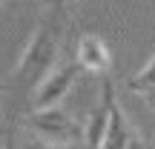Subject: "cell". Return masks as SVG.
Segmentation results:
<instances>
[{
	"label": "cell",
	"instance_id": "cell-1",
	"mask_svg": "<svg viewBox=\"0 0 155 149\" xmlns=\"http://www.w3.org/2000/svg\"><path fill=\"white\" fill-rule=\"evenodd\" d=\"M69 26H72V11L66 0H52L43 11L26 52L20 55L17 66L0 86V118H3L6 132H12V123L26 112V103L38 86L49 77V69L55 66L63 43H66Z\"/></svg>",
	"mask_w": 155,
	"mask_h": 149
},
{
	"label": "cell",
	"instance_id": "cell-2",
	"mask_svg": "<svg viewBox=\"0 0 155 149\" xmlns=\"http://www.w3.org/2000/svg\"><path fill=\"white\" fill-rule=\"evenodd\" d=\"M26 126L32 129V135L38 141H43L46 146H72L83 138V126L61 106H49V109H35L26 115Z\"/></svg>",
	"mask_w": 155,
	"mask_h": 149
},
{
	"label": "cell",
	"instance_id": "cell-3",
	"mask_svg": "<svg viewBox=\"0 0 155 149\" xmlns=\"http://www.w3.org/2000/svg\"><path fill=\"white\" fill-rule=\"evenodd\" d=\"M101 98L106 100V132H104V141H101L98 149H135L138 146V135H135L127 115L118 106L112 80H104V95Z\"/></svg>",
	"mask_w": 155,
	"mask_h": 149
},
{
	"label": "cell",
	"instance_id": "cell-4",
	"mask_svg": "<svg viewBox=\"0 0 155 149\" xmlns=\"http://www.w3.org/2000/svg\"><path fill=\"white\" fill-rule=\"evenodd\" d=\"M78 75H81V66L72 60V63H66L63 69H58L52 77H46V80L38 86V92L32 95V112L35 109H49V106L61 103V98L72 89V83H75Z\"/></svg>",
	"mask_w": 155,
	"mask_h": 149
},
{
	"label": "cell",
	"instance_id": "cell-5",
	"mask_svg": "<svg viewBox=\"0 0 155 149\" xmlns=\"http://www.w3.org/2000/svg\"><path fill=\"white\" fill-rule=\"evenodd\" d=\"M75 63L81 69H86V72H106V69H109V52H106V43L101 37H92V34L81 37Z\"/></svg>",
	"mask_w": 155,
	"mask_h": 149
},
{
	"label": "cell",
	"instance_id": "cell-6",
	"mask_svg": "<svg viewBox=\"0 0 155 149\" xmlns=\"http://www.w3.org/2000/svg\"><path fill=\"white\" fill-rule=\"evenodd\" d=\"M104 132H106V100L101 98V103L95 106V112L89 115V123L83 126V138H86L89 149H98L101 146Z\"/></svg>",
	"mask_w": 155,
	"mask_h": 149
},
{
	"label": "cell",
	"instance_id": "cell-7",
	"mask_svg": "<svg viewBox=\"0 0 155 149\" xmlns=\"http://www.w3.org/2000/svg\"><path fill=\"white\" fill-rule=\"evenodd\" d=\"M129 89H132V92H138V95H147V98L155 100V55L150 57V63H147L144 72H138L132 80H129Z\"/></svg>",
	"mask_w": 155,
	"mask_h": 149
},
{
	"label": "cell",
	"instance_id": "cell-8",
	"mask_svg": "<svg viewBox=\"0 0 155 149\" xmlns=\"http://www.w3.org/2000/svg\"><path fill=\"white\" fill-rule=\"evenodd\" d=\"M3 149H15V138H12V132H6V138H3Z\"/></svg>",
	"mask_w": 155,
	"mask_h": 149
},
{
	"label": "cell",
	"instance_id": "cell-9",
	"mask_svg": "<svg viewBox=\"0 0 155 149\" xmlns=\"http://www.w3.org/2000/svg\"><path fill=\"white\" fill-rule=\"evenodd\" d=\"M0 3H3V0H0Z\"/></svg>",
	"mask_w": 155,
	"mask_h": 149
}]
</instances>
